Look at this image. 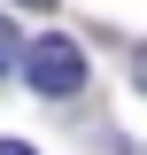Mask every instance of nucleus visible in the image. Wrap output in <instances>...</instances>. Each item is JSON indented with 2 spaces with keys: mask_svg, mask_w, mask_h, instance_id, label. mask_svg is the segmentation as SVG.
Segmentation results:
<instances>
[{
  "mask_svg": "<svg viewBox=\"0 0 147 155\" xmlns=\"http://www.w3.org/2000/svg\"><path fill=\"white\" fill-rule=\"evenodd\" d=\"M23 8H54V0H23Z\"/></svg>",
  "mask_w": 147,
  "mask_h": 155,
  "instance_id": "5",
  "label": "nucleus"
},
{
  "mask_svg": "<svg viewBox=\"0 0 147 155\" xmlns=\"http://www.w3.org/2000/svg\"><path fill=\"white\" fill-rule=\"evenodd\" d=\"M0 155H39V147H31V140H0Z\"/></svg>",
  "mask_w": 147,
  "mask_h": 155,
  "instance_id": "4",
  "label": "nucleus"
},
{
  "mask_svg": "<svg viewBox=\"0 0 147 155\" xmlns=\"http://www.w3.org/2000/svg\"><path fill=\"white\" fill-rule=\"evenodd\" d=\"M132 85L147 93V47H132Z\"/></svg>",
  "mask_w": 147,
  "mask_h": 155,
  "instance_id": "3",
  "label": "nucleus"
},
{
  "mask_svg": "<svg viewBox=\"0 0 147 155\" xmlns=\"http://www.w3.org/2000/svg\"><path fill=\"white\" fill-rule=\"evenodd\" d=\"M16 54H23V47H16V23H8V16H0V78H8V70H16Z\"/></svg>",
  "mask_w": 147,
  "mask_h": 155,
  "instance_id": "2",
  "label": "nucleus"
},
{
  "mask_svg": "<svg viewBox=\"0 0 147 155\" xmlns=\"http://www.w3.org/2000/svg\"><path fill=\"white\" fill-rule=\"evenodd\" d=\"M23 78H31V93H47V101H62V93H77L85 85V47L77 39H31L23 47Z\"/></svg>",
  "mask_w": 147,
  "mask_h": 155,
  "instance_id": "1",
  "label": "nucleus"
}]
</instances>
